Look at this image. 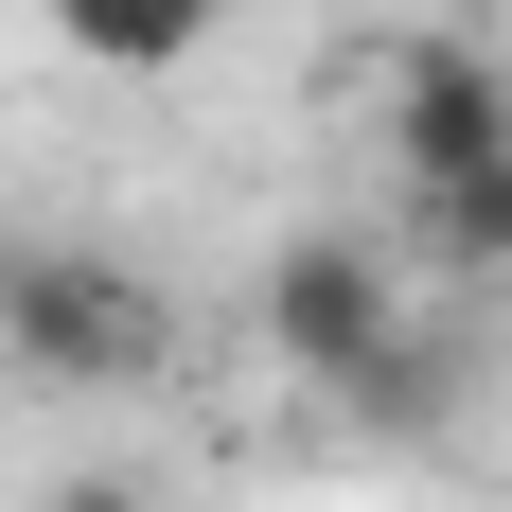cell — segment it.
Listing matches in <instances>:
<instances>
[{
	"mask_svg": "<svg viewBox=\"0 0 512 512\" xmlns=\"http://www.w3.org/2000/svg\"><path fill=\"white\" fill-rule=\"evenodd\" d=\"M0 354L71 371V389H142V371H177V318H159V283L89 248H0Z\"/></svg>",
	"mask_w": 512,
	"mask_h": 512,
	"instance_id": "6da1fadb",
	"label": "cell"
},
{
	"mask_svg": "<svg viewBox=\"0 0 512 512\" xmlns=\"http://www.w3.org/2000/svg\"><path fill=\"white\" fill-rule=\"evenodd\" d=\"M265 336H283L301 371H336V389H354V371L407 336V283H389V248H371V230H301V248L265 265Z\"/></svg>",
	"mask_w": 512,
	"mask_h": 512,
	"instance_id": "7a4b0ae2",
	"label": "cell"
},
{
	"mask_svg": "<svg viewBox=\"0 0 512 512\" xmlns=\"http://www.w3.org/2000/svg\"><path fill=\"white\" fill-rule=\"evenodd\" d=\"M389 159H407V195L495 177V159H512V71H495L477 36H424L407 71H389Z\"/></svg>",
	"mask_w": 512,
	"mask_h": 512,
	"instance_id": "3957f363",
	"label": "cell"
},
{
	"mask_svg": "<svg viewBox=\"0 0 512 512\" xmlns=\"http://www.w3.org/2000/svg\"><path fill=\"white\" fill-rule=\"evenodd\" d=\"M212 18L230 0H53V53H89V71H195Z\"/></svg>",
	"mask_w": 512,
	"mask_h": 512,
	"instance_id": "277c9868",
	"label": "cell"
},
{
	"mask_svg": "<svg viewBox=\"0 0 512 512\" xmlns=\"http://www.w3.org/2000/svg\"><path fill=\"white\" fill-rule=\"evenodd\" d=\"M424 230H442L460 265H512V159H495V177H460V195H424Z\"/></svg>",
	"mask_w": 512,
	"mask_h": 512,
	"instance_id": "5b68a950",
	"label": "cell"
},
{
	"mask_svg": "<svg viewBox=\"0 0 512 512\" xmlns=\"http://www.w3.org/2000/svg\"><path fill=\"white\" fill-rule=\"evenodd\" d=\"M53 512H159V495H142V477H71Z\"/></svg>",
	"mask_w": 512,
	"mask_h": 512,
	"instance_id": "8992f818",
	"label": "cell"
}]
</instances>
